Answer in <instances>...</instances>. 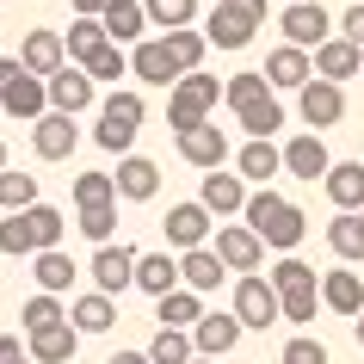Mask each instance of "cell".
Wrapping results in <instances>:
<instances>
[{"instance_id":"cell-3","label":"cell","mask_w":364,"mask_h":364,"mask_svg":"<svg viewBox=\"0 0 364 364\" xmlns=\"http://www.w3.org/2000/svg\"><path fill=\"white\" fill-rule=\"evenodd\" d=\"M216 99H223V87H216V75H179V87H173L167 99V124L173 130H198V124H210L216 112Z\"/></svg>"},{"instance_id":"cell-27","label":"cell","mask_w":364,"mask_h":364,"mask_svg":"<svg viewBox=\"0 0 364 364\" xmlns=\"http://www.w3.org/2000/svg\"><path fill=\"white\" fill-rule=\"evenodd\" d=\"M75 346H80V333L68 321H56V327H43V333H31V364H75Z\"/></svg>"},{"instance_id":"cell-22","label":"cell","mask_w":364,"mask_h":364,"mask_svg":"<svg viewBox=\"0 0 364 364\" xmlns=\"http://www.w3.org/2000/svg\"><path fill=\"white\" fill-rule=\"evenodd\" d=\"M198 204H204V210L210 216H235L241 210V204H247V186H241V173H204V192H198Z\"/></svg>"},{"instance_id":"cell-25","label":"cell","mask_w":364,"mask_h":364,"mask_svg":"<svg viewBox=\"0 0 364 364\" xmlns=\"http://www.w3.org/2000/svg\"><path fill=\"white\" fill-rule=\"evenodd\" d=\"M99 25H105V38H112V43H142L149 13H142V0H112V6L99 13Z\"/></svg>"},{"instance_id":"cell-31","label":"cell","mask_w":364,"mask_h":364,"mask_svg":"<svg viewBox=\"0 0 364 364\" xmlns=\"http://www.w3.org/2000/svg\"><path fill=\"white\" fill-rule=\"evenodd\" d=\"M235 167H241V179H259V186H266L272 173H284V149H272L266 136H253L247 149L235 154Z\"/></svg>"},{"instance_id":"cell-17","label":"cell","mask_w":364,"mask_h":364,"mask_svg":"<svg viewBox=\"0 0 364 364\" xmlns=\"http://www.w3.org/2000/svg\"><path fill=\"white\" fill-rule=\"evenodd\" d=\"M327 167H333V154H327V142L315 130L284 142V173H296V179H327Z\"/></svg>"},{"instance_id":"cell-36","label":"cell","mask_w":364,"mask_h":364,"mask_svg":"<svg viewBox=\"0 0 364 364\" xmlns=\"http://www.w3.org/2000/svg\"><path fill=\"white\" fill-rule=\"evenodd\" d=\"M25 216V229H31V247H62V229H68V223H62V210L56 204H31V210H19Z\"/></svg>"},{"instance_id":"cell-43","label":"cell","mask_w":364,"mask_h":364,"mask_svg":"<svg viewBox=\"0 0 364 364\" xmlns=\"http://www.w3.org/2000/svg\"><path fill=\"white\" fill-rule=\"evenodd\" d=\"M142 13H149V25H167V31H179V25H192L198 0H142Z\"/></svg>"},{"instance_id":"cell-57","label":"cell","mask_w":364,"mask_h":364,"mask_svg":"<svg viewBox=\"0 0 364 364\" xmlns=\"http://www.w3.org/2000/svg\"><path fill=\"white\" fill-rule=\"evenodd\" d=\"M358 216H364V210H358Z\"/></svg>"},{"instance_id":"cell-38","label":"cell","mask_w":364,"mask_h":364,"mask_svg":"<svg viewBox=\"0 0 364 364\" xmlns=\"http://www.w3.org/2000/svg\"><path fill=\"white\" fill-rule=\"evenodd\" d=\"M192 333H179V327H161L149 340V364H192Z\"/></svg>"},{"instance_id":"cell-10","label":"cell","mask_w":364,"mask_h":364,"mask_svg":"<svg viewBox=\"0 0 364 364\" xmlns=\"http://www.w3.org/2000/svg\"><path fill=\"white\" fill-rule=\"evenodd\" d=\"M241 333H247L241 315H235V309H216V315H204V321L192 327V352H198V358H223V352H235Z\"/></svg>"},{"instance_id":"cell-40","label":"cell","mask_w":364,"mask_h":364,"mask_svg":"<svg viewBox=\"0 0 364 364\" xmlns=\"http://www.w3.org/2000/svg\"><path fill=\"white\" fill-rule=\"evenodd\" d=\"M31 204H38V179H31V173H0V210L13 216V210H31Z\"/></svg>"},{"instance_id":"cell-19","label":"cell","mask_w":364,"mask_h":364,"mask_svg":"<svg viewBox=\"0 0 364 364\" xmlns=\"http://www.w3.org/2000/svg\"><path fill=\"white\" fill-rule=\"evenodd\" d=\"M223 278H229V266L216 259V247H192V253H179V284H186V290L210 296Z\"/></svg>"},{"instance_id":"cell-18","label":"cell","mask_w":364,"mask_h":364,"mask_svg":"<svg viewBox=\"0 0 364 364\" xmlns=\"http://www.w3.org/2000/svg\"><path fill=\"white\" fill-rule=\"evenodd\" d=\"M112 179H117V198H130V204H149V198L161 192V167L142 161V154H124Z\"/></svg>"},{"instance_id":"cell-30","label":"cell","mask_w":364,"mask_h":364,"mask_svg":"<svg viewBox=\"0 0 364 364\" xmlns=\"http://www.w3.org/2000/svg\"><path fill=\"white\" fill-rule=\"evenodd\" d=\"M321 303L333 309V315H364V284H358V272H327V278H321Z\"/></svg>"},{"instance_id":"cell-34","label":"cell","mask_w":364,"mask_h":364,"mask_svg":"<svg viewBox=\"0 0 364 364\" xmlns=\"http://www.w3.org/2000/svg\"><path fill=\"white\" fill-rule=\"evenodd\" d=\"M105 43H112V38H105V25H99V19H75V25H68V38H62V50H68L75 68H87Z\"/></svg>"},{"instance_id":"cell-4","label":"cell","mask_w":364,"mask_h":364,"mask_svg":"<svg viewBox=\"0 0 364 364\" xmlns=\"http://www.w3.org/2000/svg\"><path fill=\"white\" fill-rule=\"evenodd\" d=\"M272 290H278V303H284V321H315V303H321L315 266H303V259H278Z\"/></svg>"},{"instance_id":"cell-37","label":"cell","mask_w":364,"mask_h":364,"mask_svg":"<svg viewBox=\"0 0 364 364\" xmlns=\"http://www.w3.org/2000/svg\"><path fill=\"white\" fill-rule=\"evenodd\" d=\"M31 259H38V284L50 290V296H62V290L75 284V259L62 247H43V253H31Z\"/></svg>"},{"instance_id":"cell-6","label":"cell","mask_w":364,"mask_h":364,"mask_svg":"<svg viewBox=\"0 0 364 364\" xmlns=\"http://www.w3.org/2000/svg\"><path fill=\"white\" fill-rule=\"evenodd\" d=\"M235 315H241V327H253V333H266V327L284 321V303H278L272 278H259V272H241V284H235Z\"/></svg>"},{"instance_id":"cell-28","label":"cell","mask_w":364,"mask_h":364,"mask_svg":"<svg viewBox=\"0 0 364 364\" xmlns=\"http://www.w3.org/2000/svg\"><path fill=\"white\" fill-rule=\"evenodd\" d=\"M136 290H149V296L179 290V259H167V253H136Z\"/></svg>"},{"instance_id":"cell-13","label":"cell","mask_w":364,"mask_h":364,"mask_svg":"<svg viewBox=\"0 0 364 364\" xmlns=\"http://www.w3.org/2000/svg\"><path fill=\"white\" fill-rule=\"evenodd\" d=\"M130 75L136 80H149V87H179V62H173L167 38H142L130 50Z\"/></svg>"},{"instance_id":"cell-48","label":"cell","mask_w":364,"mask_h":364,"mask_svg":"<svg viewBox=\"0 0 364 364\" xmlns=\"http://www.w3.org/2000/svg\"><path fill=\"white\" fill-rule=\"evenodd\" d=\"M340 25H346V38H352V43L364 50V0H358V6H346V13H340Z\"/></svg>"},{"instance_id":"cell-50","label":"cell","mask_w":364,"mask_h":364,"mask_svg":"<svg viewBox=\"0 0 364 364\" xmlns=\"http://www.w3.org/2000/svg\"><path fill=\"white\" fill-rule=\"evenodd\" d=\"M0 364H31V352L19 346V333H0Z\"/></svg>"},{"instance_id":"cell-7","label":"cell","mask_w":364,"mask_h":364,"mask_svg":"<svg viewBox=\"0 0 364 364\" xmlns=\"http://www.w3.org/2000/svg\"><path fill=\"white\" fill-rule=\"evenodd\" d=\"M278 25H284V38L296 43V50H315V43H327V31H333V19H327L321 0H290Z\"/></svg>"},{"instance_id":"cell-12","label":"cell","mask_w":364,"mask_h":364,"mask_svg":"<svg viewBox=\"0 0 364 364\" xmlns=\"http://www.w3.org/2000/svg\"><path fill=\"white\" fill-rule=\"evenodd\" d=\"M216 259L229 272H259V259H266V241L247 229V223H229V229H216Z\"/></svg>"},{"instance_id":"cell-41","label":"cell","mask_w":364,"mask_h":364,"mask_svg":"<svg viewBox=\"0 0 364 364\" xmlns=\"http://www.w3.org/2000/svg\"><path fill=\"white\" fill-rule=\"evenodd\" d=\"M75 204H80V210L117 204V179H112V173H80V179H75Z\"/></svg>"},{"instance_id":"cell-52","label":"cell","mask_w":364,"mask_h":364,"mask_svg":"<svg viewBox=\"0 0 364 364\" xmlns=\"http://www.w3.org/2000/svg\"><path fill=\"white\" fill-rule=\"evenodd\" d=\"M68 6H75V19H99V13H105L112 0H68Z\"/></svg>"},{"instance_id":"cell-20","label":"cell","mask_w":364,"mask_h":364,"mask_svg":"<svg viewBox=\"0 0 364 364\" xmlns=\"http://www.w3.org/2000/svg\"><path fill=\"white\" fill-rule=\"evenodd\" d=\"M0 105H6V117H25V124H38V117L50 112V87H43V75H19L6 93H0Z\"/></svg>"},{"instance_id":"cell-11","label":"cell","mask_w":364,"mask_h":364,"mask_svg":"<svg viewBox=\"0 0 364 364\" xmlns=\"http://www.w3.org/2000/svg\"><path fill=\"white\" fill-rule=\"evenodd\" d=\"M266 80H272V93H303L309 80H315V56L296 50V43H284V50L266 56Z\"/></svg>"},{"instance_id":"cell-56","label":"cell","mask_w":364,"mask_h":364,"mask_svg":"<svg viewBox=\"0 0 364 364\" xmlns=\"http://www.w3.org/2000/svg\"><path fill=\"white\" fill-rule=\"evenodd\" d=\"M192 364H216V358H192Z\"/></svg>"},{"instance_id":"cell-5","label":"cell","mask_w":364,"mask_h":364,"mask_svg":"<svg viewBox=\"0 0 364 364\" xmlns=\"http://www.w3.org/2000/svg\"><path fill=\"white\" fill-rule=\"evenodd\" d=\"M136 130H142V93H112V99H105V112H99L93 142L105 154H130Z\"/></svg>"},{"instance_id":"cell-1","label":"cell","mask_w":364,"mask_h":364,"mask_svg":"<svg viewBox=\"0 0 364 364\" xmlns=\"http://www.w3.org/2000/svg\"><path fill=\"white\" fill-rule=\"evenodd\" d=\"M223 99L235 105V117H241V130H247V136H266V142H272V130L284 124V105H278V93H272L266 68H247V75H235L229 87H223Z\"/></svg>"},{"instance_id":"cell-33","label":"cell","mask_w":364,"mask_h":364,"mask_svg":"<svg viewBox=\"0 0 364 364\" xmlns=\"http://www.w3.org/2000/svg\"><path fill=\"white\" fill-rule=\"evenodd\" d=\"M327 247L358 266V259H364V216H358V210H340L333 223H327Z\"/></svg>"},{"instance_id":"cell-49","label":"cell","mask_w":364,"mask_h":364,"mask_svg":"<svg viewBox=\"0 0 364 364\" xmlns=\"http://www.w3.org/2000/svg\"><path fill=\"white\" fill-rule=\"evenodd\" d=\"M216 6H229V13H241V19L266 25V0H216Z\"/></svg>"},{"instance_id":"cell-39","label":"cell","mask_w":364,"mask_h":364,"mask_svg":"<svg viewBox=\"0 0 364 364\" xmlns=\"http://www.w3.org/2000/svg\"><path fill=\"white\" fill-rule=\"evenodd\" d=\"M167 50H173V62H179V75H192L198 62H204V50H210V38L192 31V25H179V31H167Z\"/></svg>"},{"instance_id":"cell-35","label":"cell","mask_w":364,"mask_h":364,"mask_svg":"<svg viewBox=\"0 0 364 364\" xmlns=\"http://www.w3.org/2000/svg\"><path fill=\"white\" fill-rule=\"evenodd\" d=\"M68 321H75V333H105V327L117 321V303L105 290H93V296H80V303L68 309Z\"/></svg>"},{"instance_id":"cell-23","label":"cell","mask_w":364,"mask_h":364,"mask_svg":"<svg viewBox=\"0 0 364 364\" xmlns=\"http://www.w3.org/2000/svg\"><path fill=\"white\" fill-rule=\"evenodd\" d=\"M19 62H25V75H56V68H68V50H62L56 31H31V38L19 43Z\"/></svg>"},{"instance_id":"cell-46","label":"cell","mask_w":364,"mask_h":364,"mask_svg":"<svg viewBox=\"0 0 364 364\" xmlns=\"http://www.w3.org/2000/svg\"><path fill=\"white\" fill-rule=\"evenodd\" d=\"M112 229H117V204L80 210V235H87V241H99V247H105V241H112Z\"/></svg>"},{"instance_id":"cell-2","label":"cell","mask_w":364,"mask_h":364,"mask_svg":"<svg viewBox=\"0 0 364 364\" xmlns=\"http://www.w3.org/2000/svg\"><path fill=\"white\" fill-rule=\"evenodd\" d=\"M241 216H247V229L259 235L266 247H278V253H290L303 241V210H296L290 198H278V192H253L247 204H241Z\"/></svg>"},{"instance_id":"cell-21","label":"cell","mask_w":364,"mask_h":364,"mask_svg":"<svg viewBox=\"0 0 364 364\" xmlns=\"http://www.w3.org/2000/svg\"><path fill=\"white\" fill-rule=\"evenodd\" d=\"M31 142H38L43 161H68V154H75V142H80V130H75V117L43 112V117H38V130H31Z\"/></svg>"},{"instance_id":"cell-26","label":"cell","mask_w":364,"mask_h":364,"mask_svg":"<svg viewBox=\"0 0 364 364\" xmlns=\"http://www.w3.org/2000/svg\"><path fill=\"white\" fill-rule=\"evenodd\" d=\"M321 186H327V198L340 210H364V161H333Z\"/></svg>"},{"instance_id":"cell-24","label":"cell","mask_w":364,"mask_h":364,"mask_svg":"<svg viewBox=\"0 0 364 364\" xmlns=\"http://www.w3.org/2000/svg\"><path fill=\"white\" fill-rule=\"evenodd\" d=\"M358 68H364V50L352 38L315 43V75H321V80H346V75H358Z\"/></svg>"},{"instance_id":"cell-44","label":"cell","mask_w":364,"mask_h":364,"mask_svg":"<svg viewBox=\"0 0 364 364\" xmlns=\"http://www.w3.org/2000/svg\"><path fill=\"white\" fill-rule=\"evenodd\" d=\"M0 253H13V259L38 253V247H31V229H25V216H19V210H13L6 223H0Z\"/></svg>"},{"instance_id":"cell-55","label":"cell","mask_w":364,"mask_h":364,"mask_svg":"<svg viewBox=\"0 0 364 364\" xmlns=\"http://www.w3.org/2000/svg\"><path fill=\"white\" fill-rule=\"evenodd\" d=\"M358 346H364V315H358Z\"/></svg>"},{"instance_id":"cell-45","label":"cell","mask_w":364,"mask_h":364,"mask_svg":"<svg viewBox=\"0 0 364 364\" xmlns=\"http://www.w3.org/2000/svg\"><path fill=\"white\" fill-rule=\"evenodd\" d=\"M87 75H93V80H117V75H130V56H124V43H105V50L87 62Z\"/></svg>"},{"instance_id":"cell-47","label":"cell","mask_w":364,"mask_h":364,"mask_svg":"<svg viewBox=\"0 0 364 364\" xmlns=\"http://www.w3.org/2000/svg\"><path fill=\"white\" fill-rule=\"evenodd\" d=\"M278 364H327V346L309 340V333H296V340L284 346V358H278Z\"/></svg>"},{"instance_id":"cell-54","label":"cell","mask_w":364,"mask_h":364,"mask_svg":"<svg viewBox=\"0 0 364 364\" xmlns=\"http://www.w3.org/2000/svg\"><path fill=\"white\" fill-rule=\"evenodd\" d=\"M0 173H6V142H0Z\"/></svg>"},{"instance_id":"cell-15","label":"cell","mask_w":364,"mask_h":364,"mask_svg":"<svg viewBox=\"0 0 364 364\" xmlns=\"http://www.w3.org/2000/svg\"><path fill=\"white\" fill-rule=\"evenodd\" d=\"M161 229H167V241H173L179 253H192V247L210 241V210H204V204H173Z\"/></svg>"},{"instance_id":"cell-42","label":"cell","mask_w":364,"mask_h":364,"mask_svg":"<svg viewBox=\"0 0 364 364\" xmlns=\"http://www.w3.org/2000/svg\"><path fill=\"white\" fill-rule=\"evenodd\" d=\"M19 321H25V333H43V327H56V321H68V309H62L56 296H50V290H38V296H31V303L19 309Z\"/></svg>"},{"instance_id":"cell-29","label":"cell","mask_w":364,"mask_h":364,"mask_svg":"<svg viewBox=\"0 0 364 364\" xmlns=\"http://www.w3.org/2000/svg\"><path fill=\"white\" fill-rule=\"evenodd\" d=\"M154 303H161V327H179V333H192L198 321H204V296H198V290H167V296H154Z\"/></svg>"},{"instance_id":"cell-8","label":"cell","mask_w":364,"mask_h":364,"mask_svg":"<svg viewBox=\"0 0 364 364\" xmlns=\"http://www.w3.org/2000/svg\"><path fill=\"white\" fill-rule=\"evenodd\" d=\"M296 112H303V124H315V136L327 130V124H340L346 117V93H340V80H309L303 93H296Z\"/></svg>"},{"instance_id":"cell-9","label":"cell","mask_w":364,"mask_h":364,"mask_svg":"<svg viewBox=\"0 0 364 364\" xmlns=\"http://www.w3.org/2000/svg\"><path fill=\"white\" fill-rule=\"evenodd\" d=\"M43 87H50V112H62V117H80L87 105H93V75H87V68H75V62H68V68H56Z\"/></svg>"},{"instance_id":"cell-32","label":"cell","mask_w":364,"mask_h":364,"mask_svg":"<svg viewBox=\"0 0 364 364\" xmlns=\"http://www.w3.org/2000/svg\"><path fill=\"white\" fill-rule=\"evenodd\" d=\"M204 38H210L216 50H247V43H253V19H241V13H229V6H216L210 25H204Z\"/></svg>"},{"instance_id":"cell-51","label":"cell","mask_w":364,"mask_h":364,"mask_svg":"<svg viewBox=\"0 0 364 364\" xmlns=\"http://www.w3.org/2000/svg\"><path fill=\"white\" fill-rule=\"evenodd\" d=\"M19 75H25V62H19V56H0V93H6Z\"/></svg>"},{"instance_id":"cell-53","label":"cell","mask_w":364,"mask_h":364,"mask_svg":"<svg viewBox=\"0 0 364 364\" xmlns=\"http://www.w3.org/2000/svg\"><path fill=\"white\" fill-rule=\"evenodd\" d=\"M112 364H149V352H112Z\"/></svg>"},{"instance_id":"cell-14","label":"cell","mask_w":364,"mask_h":364,"mask_svg":"<svg viewBox=\"0 0 364 364\" xmlns=\"http://www.w3.org/2000/svg\"><path fill=\"white\" fill-rule=\"evenodd\" d=\"M87 272H93V284L105 290V296H117V290L136 284V247H124V241L112 247V241H105V247L93 253V266H87Z\"/></svg>"},{"instance_id":"cell-16","label":"cell","mask_w":364,"mask_h":364,"mask_svg":"<svg viewBox=\"0 0 364 364\" xmlns=\"http://www.w3.org/2000/svg\"><path fill=\"white\" fill-rule=\"evenodd\" d=\"M179 154H186L192 167L216 173L223 161H229V136L216 130V124H198V130H179Z\"/></svg>"}]
</instances>
